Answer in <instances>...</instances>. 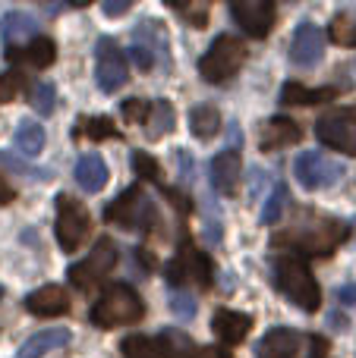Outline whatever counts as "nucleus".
I'll return each mask as SVG.
<instances>
[{
  "label": "nucleus",
  "instance_id": "f257e3e1",
  "mask_svg": "<svg viewBox=\"0 0 356 358\" xmlns=\"http://www.w3.org/2000/svg\"><path fill=\"white\" fill-rule=\"evenodd\" d=\"M350 229L347 223H341L338 217H325L315 214V210H300V214L290 220V227H284L281 233L275 236V245H290L296 252H309L319 255V258H328L334 255V248L341 242H347Z\"/></svg>",
  "mask_w": 356,
  "mask_h": 358
},
{
  "label": "nucleus",
  "instance_id": "f03ea898",
  "mask_svg": "<svg viewBox=\"0 0 356 358\" xmlns=\"http://www.w3.org/2000/svg\"><path fill=\"white\" fill-rule=\"evenodd\" d=\"M271 280H275V286L296 305V308L309 311V315L319 311L322 289H319V283H315L309 264L300 258V255H278V258L271 261Z\"/></svg>",
  "mask_w": 356,
  "mask_h": 358
},
{
  "label": "nucleus",
  "instance_id": "7ed1b4c3",
  "mask_svg": "<svg viewBox=\"0 0 356 358\" xmlns=\"http://www.w3.org/2000/svg\"><path fill=\"white\" fill-rule=\"evenodd\" d=\"M142 315H145V305L139 299V292L126 283H117L92 305L88 321L101 330H114V327H123V324L142 321Z\"/></svg>",
  "mask_w": 356,
  "mask_h": 358
},
{
  "label": "nucleus",
  "instance_id": "20e7f679",
  "mask_svg": "<svg viewBox=\"0 0 356 358\" xmlns=\"http://www.w3.org/2000/svg\"><path fill=\"white\" fill-rule=\"evenodd\" d=\"M243 63H246V44L233 35H218L212 41V48L202 54L199 76L208 85H224L240 73Z\"/></svg>",
  "mask_w": 356,
  "mask_h": 358
},
{
  "label": "nucleus",
  "instance_id": "39448f33",
  "mask_svg": "<svg viewBox=\"0 0 356 358\" xmlns=\"http://www.w3.org/2000/svg\"><path fill=\"white\" fill-rule=\"evenodd\" d=\"M104 217L123 229H151V223H158V208L139 185H130L107 204Z\"/></svg>",
  "mask_w": 356,
  "mask_h": 358
},
{
  "label": "nucleus",
  "instance_id": "423d86ee",
  "mask_svg": "<svg viewBox=\"0 0 356 358\" xmlns=\"http://www.w3.org/2000/svg\"><path fill=\"white\" fill-rule=\"evenodd\" d=\"M315 136L331 151L356 157V107H334L315 120Z\"/></svg>",
  "mask_w": 356,
  "mask_h": 358
},
{
  "label": "nucleus",
  "instance_id": "0eeeda50",
  "mask_svg": "<svg viewBox=\"0 0 356 358\" xmlns=\"http://www.w3.org/2000/svg\"><path fill=\"white\" fill-rule=\"evenodd\" d=\"M57 242L63 252H76L92 233V217L79 201H73L69 195H57V223H54Z\"/></svg>",
  "mask_w": 356,
  "mask_h": 358
},
{
  "label": "nucleus",
  "instance_id": "6e6552de",
  "mask_svg": "<svg viewBox=\"0 0 356 358\" xmlns=\"http://www.w3.org/2000/svg\"><path fill=\"white\" fill-rule=\"evenodd\" d=\"M120 352L126 358H196V349L183 334L161 336H126L120 343Z\"/></svg>",
  "mask_w": 356,
  "mask_h": 358
},
{
  "label": "nucleus",
  "instance_id": "1a4fd4ad",
  "mask_svg": "<svg viewBox=\"0 0 356 358\" xmlns=\"http://www.w3.org/2000/svg\"><path fill=\"white\" fill-rule=\"evenodd\" d=\"M114 264H117V245H114L111 239H98L95 242V248L85 255V258L79 261V264L69 267V283L76 286V289H95V286L101 283V280L107 277V273L114 271Z\"/></svg>",
  "mask_w": 356,
  "mask_h": 358
},
{
  "label": "nucleus",
  "instance_id": "9d476101",
  "mask_svg": "<svg viewBox=\"0 0 356 358\" xmlns=\"http://www.w3.org/2000/svg\"><path fill=\"white\" fill-rule=\"evenodd\" d=\"M294 176L306 192H319L338 185L344 176V167L322 151H300L294 161Z\"/></svg>",
  "mask_w": 356,
  "mask_h": 358
},
{
  "label": "nucleus",
  "instance_id": "9b49d317",
  "mask_svg": "<svg viewBox=\"0 0 356 358\" xmlns=\"http://www.w3.org/2000/svg\"><path fill=\"white\" fill-rule=\"evenodd\" d=\"M167 280L174 286L196 283V286H202V289H208V286H212V261H208V255H202L189 239H183L177 258L167 264Z\"/></svg>",
  "mask_w": 356,
  "mask_h": 358
},
{
  "label": "nucleus",
  "instance_id": "f8f14e48",
  "mask_svg": "<svg viewBox=\"0 0 356 358\" xmlns=\"http://www.w3.org/2000/svg\"><path fill=\"white\" fill-rule=\"evenodd\" d=\"M95 79H98L101 92H107V94L120 92V88L126 85V79H130V73H126V57L114 38H101V41L95 44Z\"/></svg>",
  "mask_w": 356,
  "mask_h": 358
},
{
  "label": "nucleus",
  "instance_id": "ddd939ff",
  "mask_svg": "<svg viewBox=\"0 0 356 358\" xmlns=\"http://www.w3.org/2000/svg\"><path fill=\"white\" fill-rule=\"evenodd\" d=\"M231 13L246 35L268 38L275 16H278V6L271 0H237V3H231Z\"/></svg>",
  "mask_w": 356,
  "mask_h": 358
},
{
  "label": "nucleus",
  "instance_id": "4468645a",
  "mask_svg": "<svg viewBox=\"0 0 356 358\" xmlns=\"http://www.w3.org/2000/svg\"><path fill=\"white\" fill-rule=\"evenodd\" d=\"M325 54V31L313 22L296 25L294 41H290V60L300 69H313Z\"/></svg>",
  "mask_w": 356,
  "mask_h": 358
},
{
  "label": "nucleus",
  "instance_id": "2eb2a0df",
  "mask_svg": "<svg viewBox=\"0 0 356 358\" xmlns=\"http://www.w3.org/2000/svg\"><path fill=\"white\" fill-rule=\"evenodd\" d=\"M25 311L35 317H60L69 311V296L63 286H41L25 296Z\"/></svg>",
  "mask_w": 356,
  "mask_h": 358
},
{
  "label": "nucleus",
  "instance_id": "dca6fc26",
  "mask_svg": "<svg viewBox=\"0 0 356 358\" xmlns=\"http://www.w3.org/2000/svg\"><path fill=\"white\" fill-rule=\"evenodd\" d=\"M300 138H303V129L290 117H271V120H265V126H262L259 148L271 155V151H281V148H287V145H296Z\"/></svg>",
  "mask_w": 356,
  "mask_h": 358
},
{
  "label": "nucleus",
  "instance_id": "f3484780",
  "mask_svg": "<svg viewBox=\"0 0 356 358\" xmlns=\"http://www.w3.org/2000/svg\"><path fill=\"white\" fill-rule=\"evenodd\" d=\"M240 185V151L224 148L212 161V189L218 195H233Z\"/></svg>",
  "mask_w": 356,
  "mask_h": 358
},
{
  "label": "nucleus",
  "instance_id": "a211bd4d",
  "mask_svg": "<svg viewBox=\"0 0 356 358\" xmlns=\"http://www.w3.org/2000/svg\"><path fill=\"white\" fill-rule=\"evenodd\" d=\"M249 327H252V317L243 315V311H231V308H221L212 321L214 336L221 343H227V346H240L246 340V334H249Z\"/></svg>",
  "mask_w": 356,
  "mask_h": 358
},
{
  "label": "nucleus",
  "instance_id": "6ab92c4d",
  "mask_svg": "<svg viewBox=\"0 0 356 358\" xmlns=\"http://www.w3.org/2000/svg\"><path fill=\"white\" fill-rule=\"evenodd\" d=\"M303 336L290 327H275L259 343V358H296L300 355Z\"/></svg>",
  "mask_w": 356,
  "mask_h": 358
},
{
  "label": "nucleus",
  "instance_id": "aec40b11",
  "mask_svg": "<svg viewBox=\"0 0 356 358\" xmlns=\"http://www.w3.org/2000/svg\"><path fill=\"white\" fill-rule=\"evenodd\" d=\"M6 60L25 63V66H35V69H48L50 63L57 60V44L50 41V38H35V41L25 44V48H10L6 50Z\"/></svg>",
  "mask_w": 356,
  "mask_h": 358
},
{
  "label": "nucleus",
  "instance_id": "412c9836",
  "mask_svg": "<svg viewBox=\"0 0 356 358\" xmlns=\"http://www.w3.org/2000/svg\"><path fill=\"white\" fill-rule=\"evenodd\" d=\"M0 35H4V41H6V50L16 48L19 41L32 44L38 38V22H35V16H29V13L13 10V13H6L4 22H0Z\"/></svg>",
  "mask_w": 356,
  "mask_h": 358
},
{
  "label": "nucleus",
  "instance_id": "4be33fe9",
  "mask_svg": "<svg viewBox=\"0 0 356 358\" xmlns=\"http://www.w3.org/2000/svg\"><path fill=\"white\" fill-rule=\"evenodd\" d=\"M67 343H69V330H63V327H48V330H41V334L29 336V340L19 346L16 358H41L44 352H54V349L67 346Z\"/></svg>",
  "mask_w": 356,
  "mask_h": 358
},
{
  "label": "nucleus",
  "instance_id": "5701e85b",
  "mask_svg": "<svg viewBox=\"0 0 356 358\" xmlns=\"http://www.w3.org/2000/svg\"><path fill=\"white\" fill-rule=\"evenodd\" d=\"M132 44L151 50L155 60L167 63V31H164L161 22H139L136 29H132Z\"/></svg>",
  "mask_w": 356,
  "mask_h": 358
},
{
  "label": "nucleus",
  "instance_id": "b1692460",
  "mask_svg": "<svg viewBox=\"0 0 356 358\" xmlns=\"http://www.w3.org/2000/svg\"><path fill=\"white\" fill-rule=\"evenodd\" d=\"M338 94V88H306L300 82H284L281 88V104L287 107H309L319 101H331Z\"/></svg>",
  "mask_w": 356,
  "mask_h": 358
},
{
  "label": "nucleus",
  "instance_id": "393cba45",
  "mask_svg": "<svg viewBox=\"0 0 356 358\" xmlns=\"http://www.w3.org/2000/svg\"><path fill=\"white\" fill-rule=\"evenodd\" d=\"M174 123H177V113H174V107H170V101L167 98H158V101H151V110H149V120H145V136L151 138V142H158V138H164L170 129H174Z\"/></svg>",
  "mask_w": 356,
  "mask_h": 358
},
{
  "label": "nucleus",
  "instance_id": "a878e982",
  "mask_svg": "<svg viewBox=\"0 0 356 358\" xmlns=\"http://www.w3.org/2000/svg\"><path fill=\"white\" fill-rule=\"evenodd\" d=\"M76 182L85 192H101L107 185V167L101 155H82L76 164Z\"/></svg>",
  "mask_w": 356,
  "mask_h": 358
},
{
  "label": "nucleus",
  "instance_id": "bb28decb",
  "mask_svg": "<svg viewBox=\"0 0 356 358\" xmlns=\"http://www.w3.org/2000/svg\"><path fill=\"white\" fill-rule=\"evenodd\" d=\"M13 145H16V151L22 157L41 155V148H44V129L35 123V120H22V123L16 126V132H13Z\"/></svg>",
  "mask_w": 356,
  "mask_h": 358
},
{
  "label": "nucleus",
  "instance_id": "cd10ccee",
  "mask_svg": "<svg viewBox=\"0 0 356 358\" xmlns=\"http://www.w3.org/2000/svg\"><path fill=\"white\" fill-rule=\"evenodd\" d=\"M189 129H193L196 138H202V142H208V138L218 136L221 129V113L214 110L212 104H199L189 110Z\"/></svg>",
  "mask_w": 356,
  "mask_h": 358
},
{
  "label": "nucleus",
  "instance_id": "c85d7f7f",
  "mask_svg": "<svg viewBox=\"0 0 356 358\" xmlns=\"http://www.w3.org/2000/svg\"><path fill=\"white\" fill-rule=\"evenodd\" d=\"M287 201H290V192L284 182H275L268 192V198H265V208H262V223H278L281 220V214L287 210Z\"/></svg>",
  "mask_w": 356,
  "mask_h": 358
},
{
  "label": "nucleus",
  "instance_id": "c756f323",
  "mask_svg": "<svg viewBox=\"0 0 356 358\" xmlns=\"http://www.w3.org/2000/svg\"><path fill=\"white\" fill-rule=\"evenodd\" d=\"M79 136H88V138H114L117 136V129H114V120L111 117H85L79 126L73 129V138H79Z\"/></svg>",
  "mask_w": 356,
  "mask_h": 358
},
{
  "label": "nucleus",
  "instance_id": "7c9ffc66",
  "mask_svg": "<svg viewBox=\"0 0 356 358\" xmlns=\"http://www.w3.org/2000/svg\"><path fill=\"white\" fill-rule=\"evenodd\" d=\"M328 38L344 48H356V22L347 16H334V22L328 25Z\"/></svg>",
  "mask_w": 356,
  "mask_h": 358
},
{
  "label": "nucleus",
  "instance_id": "2f4dec72",
  "mask_svg": "<svg viewBox=\"0 0 356 358\" xmlns=\"http://www.w3.org/2000/svg\"><path fill=\"white\" fill-rule=\"evenodd\" d=\"M132 170H136V176L149 179V182H158V185L164 182L161 164H158L151 155H145V151H136V155H132Z\"/></svg>",
  "mask_w": 356,
  "mask_h": 358
},
{
  "label": "nucleus",
  "instance_id": "473e14b6",
  "mask_svg": "<svg viewBox=\"0 0 356 358\" xmlns=\"http://www.w3.org/2000/svg\"><path fill=\"white\" fill-rule=\"evenodd\" d=\"M25 88L22 73H0V104H13Z\"/></svg>",
  "mask_w": 356,
  "mask_h": 358
},
{
  "label": "nucleus",
  "instance_id": "72a5a7b5",
  "mask_svg": "<svg viewBox=\"0 0 356 358\" xmlns=\"http://www.w3.org/2000/svg\"><path fill=\"white\" fill-rule=\"evenodd\" d=\"M0 164H4L6 170H13V173L29 176V179H48V176H50V170H38V167H32V164H25V161H19V157H13L10 151H0Z\"/></svg>",
  "mask_w": 356,
  "mask_h": 358
},
{
  "label": "nucleus",
  "instance_id": "f704fd0d",
  "mask_svg": "<svg viewBox=\"0 0 356 358\" xmlns=\"http://www.w3.org/2000/svg\"><path fill=\"white\" fill-rule=\"evenodd\" d=\"M54 104H57V88L50 85V82L35 85V92H32V107H35L41 117H48V113L54 110Z\"/></svg>",
  "mask_w": 356,
  "mask_h": 358
},
{
  "label": "nucleus",
  "instance_id": "c9c22d12",
  "mask_svg": "<svg viewBox=\"0 0 356 358\" xmlns=\"http://www.w3.org/2000/svg\"><path fill=\"white\" fill-rule=\"evenodd\" d=\"M170 10L183 13L193 29H205V19H208V6L205 3H170Z\"/></svg>",
  "mask_w": 356,
  "mask_h": 358
},
{
  "label": "nucleus",
  "instance_id": "e433bc0d",
  "mask_svg": "<svg viewBox=\"0 0 356 358\" xmlns=\"http://www.w3.org/2000/svg\"><path fill=\"white\" fill-rule=\"evenodd\" d=\"M120 110H123L126 123H145V120H149L151 104H149V101H142V98H130V101H123V104H120Z\"/></svg>",
  "mask_w": 356,
  "mask_h": 358
},
{
  "label": "nucleus",
  "instance_id": "4c0bfd02",
  "mask_svg": "<svg viewBox=\"0 0 356 358\" xmlns=\"http://www.w3.org/2000/svg\"><path fill=\"white\" fill-rule=\"evenodd\" d=\"M170 311H174L180 321H189V317L196 315V299L189 296V292H183V289H177L174 296H170Z\"/></svg>",
  "mask_w": 356,
  "mask_h": 358
},
{
  "label": "nucleus",
  "instance_id": "58836bf2",
  "mask_svg": "<svg viewBox=\"0 0 356 358\" xmlns=\"http://www.w3.org/2000/svg\"><path fill=\"white\" fill-rule=\"evenodd\" d=\"M130 57L136 60V66H139V69H145V73L158 66L155 54H151V50H145V48H139V44H132V48H130Z\"/></svg>",
  "mask_w": 356,
  "mask_h": 358
},
{
  "label": "nucleus",
  "instance_id": "ea45409f",
  "mask_svg": "<svg viewBox=\"0 0 356 358\" xmlns=\"http://www.w3.org/2000/svg\"><path fill=\"white\" fill-rule=\"evenodd\" d=\"M130 6H132V0H111V3H104L101 10H104L107 16H123Z\"/></svg>",
  "mask_w": 356,
  "mask_h": 358
},
{
  "label": "nucleus",
  "instance_id": "a19ab883",
  "mask_svg": "<svg viewBox=\"0 0 356 358\" xmlns=\"http://www.w3.org/2000/svg\"><path fill=\"white\" fill-rule=\"evenodd\" d=\"M341 302L344 305H350V308H356V283H347V286H341Z\"/></svg>",
  "mask_w": 356,
  "mask_h": 358
},
{
  "label": "nucleus",
  "instance_id": "79ce46f5",
  "mask_svg": "<svg viewBox=\"0 0 356 358\" xmlns=\"http://www.w3.org/2000/svg\"><path fill=\"white\" fill-rule=\"evenodd\" d=\"M196 358H231V355L218 346H202V349H196Z\"/></svg>",
  "mask_w": 356,
  "mask_h": 358
},
{
  "label": "nucleus",
  "instance_id": "37998d69",
  "mask_svg": "<svg viewBox=\"0 0 356 358\" xmlns=\"http://www.w3.org/2000/svg\"><path fill=\"white\" fill-rule=\"evenodd\" d=\"M13 198H16V192H13V185L6 182L4 176H0V204H10Z\"/></svg>",
  "mask_w": 356,
  "mask_h": 358
},
{
  "label": "nucleus",
  "instance_id": "c03bdc74",
  "mask_svg": "<svg viewBox=\"0 0 356 358\" xmlns=\"http://www.w3.org/2000/svg\"><path fill=\"white\" fill-rule=\"evenodd\" d=\"M331 324H334V330H347V321L341 315H331Z\"/></svg>",
  "mask_w": 356,
  "mask_h": 358
},
{
  "label": "nucleus",
  "instance_id": "a18cd8bd",
  "mask_svg": "<svg viewBox=\"0 0 356 358\" xmlns=\"http://www.w3.org/2000/svg\"><path fill=\"white\" fill-rule=\"evenodd\" d=\"M0 299H4V289H0Z\"/></svg>",
  "mask_w": 356,
  "mask_h": 358
}]
</instances>
